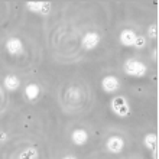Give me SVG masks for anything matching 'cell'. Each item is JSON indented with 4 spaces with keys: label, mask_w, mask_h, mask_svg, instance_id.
I'll use <instances>...</instances> for the list:
<instances>
[{
    "label": "cell",
    "mask_w": 159,
    "mask_h": 159,
    "mask_svg": "<svg viewBox=\"0 0 159 159\" xmlns=\"http://www.w3.org/2000/svg\"><path fill=\"white\" fill-rule=\"evenodd\" d=\"M6 49L10 52V54L16 55V54H20L22 52V42L19 39L13 38V39H9L7 43H6Z\"/></svg>",
    "instance_id": "7"
},
{
    "label": "cell",
    "mask_w": 159,
    "mask_h": 159,
    "mask_svg": "<svg viewBox=\"0 0 159 159\" xmlns=\"http://www.w3.org/2000/svg\"><path fill=\"white\" fill-rule=\"evenodd\" d=\"M125 148V140L119 136H111V138L107 140V149L113 153H119V152L123 151Z\"/></svg>",
    "instance_id": "3"
},
{
    "label": "cell",
    "mask_w": 159,
    "mask_h": 159,
    "mask_svg": "<svg viewBox=\"0 0 159 159\" xmlns=\"http://www.w3.org/2000/svg\"><path fill=\"white\" fill-rule=\"evenodd\" d=\"M36 156H38V153H36L34 148H28L23 152H20L19 159H36Z\"/></svg>",
    "instance_id": "13"
},
{
    "label": "cell",
    "mask_w": 159,
    "mask_h": 159,
    "mask_svg": "<svg viewBox=\"0 0 159 159\" xmlns=\"http://www.w3.org/2000/svg\"><path fill=\"white\" fill-rule=\"evenodd\" d=\"M25 94H26L28 98L35 100V98L39 96V87L36 85V84H29V85L26 87V90H25Z\"/></svg>",
    "instance_id": "12"
},
{
    "label": "cell",
    "mask_w": 159,
    "mask_h": 159,
    "mask_svg": "<svg viewBox=\"0 0 159 159\" xmlns=\"http://www.w3.org/2000/svg\"><path fill=\"white\" fill-rule=\"evenodd\" d=\"M125 70H126V72L132 77H142L146 74V67H145L140 61H136V59L126 61Z\"/></svg>",
    "instance_id": "1"
},
{
    "label": "cell",
    "mask_w": 159,
    "mask_h": 159,
    "mask_svg": "<svg viewBox=\"0 0 159 159\" xmlns=\"http://www.w3.org/2000/svg\"><path fill=\"white\" fill-rule=\"evenodd\" d=\"M103 88H104L106 93H114L119 88V81L116 77L113 75H107L103 78V83H101Z\"/></svg>",
    "instance_id": "5"
},
{
    "label": "cell",
    "mask_w": 159,
    "mask_h": 159,
    "mask_svg": "<svg viewBox=\"0 0 159 159\" xmlns=\"http://www.w3.org/2000/svg\"><path fill=\"white\" fill-rule=\"evenodd\" d=\"M145 145H146L151 151H153V155H155L156 159V146H158V136L155 133H149L145 138Z\"/></svg>",
    "instance_id": "10"
},
{
    "label": "cell",
    "mask_w": 159,
    "mask_h": 159,
    "mask_svg": "<svg viewBox=\"0 0 159 159\" xmlns=\"http://www.w3.org/2000/svg\"><path fill=\"white\" fill-rule=\"evenodd\" d=\"M149 36H151V38H156V36H158V26L156 25H152L151 28H149Z\"/></svg>",
    "instance_id": "15"
},
{
    "label": "cell",
    "mask_w": 159,
    "mask_h": 159,
    "mask_svg": "<svg viewBox=\"0 0 159 159\" xmlns=\"http://www.w3.org/2000/svg\"><path fill=\"white\" fill-rule=\"evenodd\" d=\"M19 84H20V81L17 80V77L15 75H9L4 78V85H6V88L7 90H16L17 87H19Z\"/></svg>",
    "instance_id": "11"
},
{
    "label": "cell",
    "mask_w": 159,
    "mask_h": 159,
    "mask_svg": "<svg viewBox=\"0 0 159 159\" xmlns=\"http://www.w3.org/2000/svg\"><path fill=\"white\" fill-rule=\"evenodd\" d=\"M64 159H75V158H74V156H65Z\"/></svg>",
    "instance_id": "16"
},
{
    "label": "cell",
    "mask_w": 159,
    "mask_h": 159,
    "mask_svg": "<svg viewBox=\"0 0 159 159\" xmlns=\"http://www.w3.org/2000/svg\"><path fill=\"white\" fill-rule=\"evenodd\" d=\"M111 107L113 110L116 111V114L119 116H127L129 114V104H127V101H126L125 97H116L111 103Z\"/></svg>",
    "instance_id": "2"
},
{
    "label": "cell",
    "mask_w": 159,
    "mask_h": 159,
    "mask_svg": "<svg viewBox=\"0 0 159 159\" xmlns=\"http://www.w3.org/2000/svg\"><path fill=\"white\" fill-rule=\"evenodd\" d=\"M134 39H136V35H134L133 30L126 29V30H123V32H121V35H120V42H121V43H123L125 46L133 45Z\"/></svg>",
    "instance_id": "9"
},
{
    "label": "cell",
    "mask_w": 159,
    "mask_h": 159,
    "mask_svg": "<svg viewBox=\"0 0 159 159\" xmlns=\"http://www.w3.org/2000/svg\"><path fill=\"white\" fill-rule=\"evenodd\" d=\"M98 42H100V36L94 32H90V34L84 35L83 38V46L85 49H93V48H96L98 45Z\"/></svg>",
    "instance_id": "4"
},
{
    "label": "cell",
    "mask_w": 159,
    "mask_h": 159,
    "mask_svg": "<svg viewBox=\"0 0 159 159\" xmlns=\"http://www.w3.org/2000/svg\"><path fill=\"white\" fill-rule=\"evenodd\" d=\"M28 9L32 10V12L48 13L49 12V4L43 3V2H29V3H28Z\"/></svg>",
    "instance_id": "8"
},
{
    "label": "cell",
    "mask_w": 159,
    "mask_h": 159,
    "mask_svg": "<svg viewBox=\"0 0 159 159\" xmlns=\"http://www.w3.org/2000/svg\"><path fill=\"white\" fill-rule=\"evenodd\" d=\"M145 38L143 36H136V39H134V42H133V45L134 46H138V48H143L145 46Z\"/></svg>",
    "instance_id": "14"
},
{
    "label": "cell",
    "mask_w": 159,
    "mask_h": 159,
    "mask_svg": "<svg viewBox=\"0 0 159 159\" xmlns=\"http://www.w3.org/2000/svg\"><path fill=\"white\" fill-rule=\"evenodd\" d=\"M72 142L75 143V145H78V146H81V145H84V143L87 142V139H88V134L85 130L83 129H75L74 132H72Z\"/></svg>",
    "instance_id": "6"
}]
</instances>
